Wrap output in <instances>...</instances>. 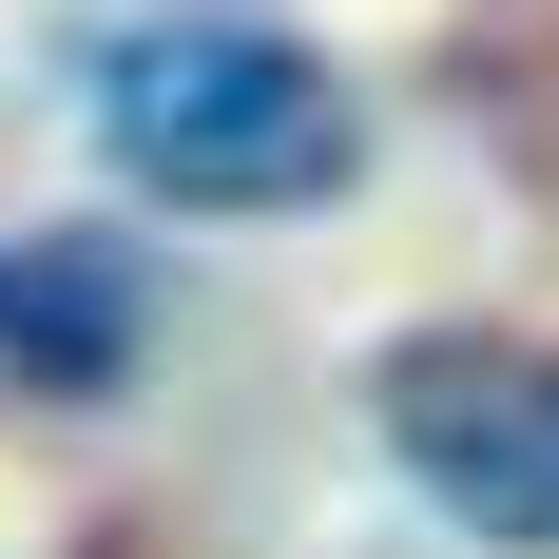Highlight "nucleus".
Returning a JSON list of instances; mask_svg holds the SVG:
<instances>
[{"label": "nucleus", "mask_w": 559, "mask_h": 559, "mask_svg": "<svg viewBox=\"0 0 559 559\" xmlns=\"http://www.w3.org/2000/svg\"><path fill=\"white\" fill-rule=\"evenodd\" d=\"M97 135L135 193H174V213H309V193H347V155H367V116H347V78L309 39H271V20H155V39L97 58Z\"/></svg>", "instance_id": "1"}, {"label": "nucleus", "mask_w": 559, "mask_h": 559, "mask_svg": "<svg viewBox=\"0 0 559 559\" xmlns=\"http://www.w3.org/2000/svg\"><path fill=\"white\" fill-rule=\"evenodd\" d=\"M367 425H386V463L463 521V540L559 559V347H521V329H405L386 367H367Z\"/></svg>", "instance_id": "2"}, {"label": "nucleus", "mask_w": 559, "mask_h": 559, "mask_svg": "<svg viewBox=\"0 0 559 559\" xmlns=\"http://www.w3.org/2000/svg\"><path fill=\"white\" fill-rule=\"evenodd\" d=\"M135 347H155V271H135L116 231H20V251H0V386L97 405Z\"/></svg>", "instance_id": "3"}]
</instances>
